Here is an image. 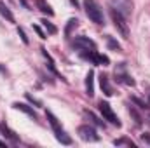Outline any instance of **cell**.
Here are the masks:
<instances>
[{
	"label": "cell",
	"instance_id": "18",
	"mask_svg": "<svg viewBox=\"0 0 150 148\" xmlns=\"http://www.w3.org/2000/svg\"><path fill=\"white\" fill-rule=\"evenodd\" d=\"M77 25H79V21H77L75 18L68 19V25H67V28H65V35H67V37L72 33V30H74V28H77Z\"/></svg>",
	"mask_w": 150,
	"mask_h": 148
},
{
	"label": "cell",
	"instance_id": "12",
	"mask_svg": "<svg viewBox=\"0 0 150 148\" xmlns=\"http://www.w3.org/2000/svg\"><path fill=\"white\" fill-rule=\"evenodd\" d=\"M0 14H2V16H4V18L9 21V23H14V16H12L11 9H9V7H7V5L2 2V0H0Z\"/></svg>",
	"mask_w": 150,
	"mask_h": 148
},
{
	"label": "cell",
	"instance_id": "14",
	"mask_svg": "<svg viewBox=\"0 0 150 148\" xmlns=\"http://www.w3.org/2000/svg\"><path fill=\"white\" fill-rule=\"evenodd\" d=\"M37 5H38V9H40L44 14H47V16H52V14H54V11L51 9L49 4H45V0H37Z\"/></svg>",
	"mask_w": 150,
	"mask_h": 148
},
{
	"label": "cell",
	"instance_id": "27",
	"mask_svg": "<svg viewBox=\"0 0 150 148\" xmlns=\"http://www.w3.org/2000/svg\"><path fill=\"white\" fill-rule=\"evenodd\" d=\"M0 147H5V143H4V141H0Z\"/></svg>",
	"mask_w": 150,
	"mask_h": 148
},
{
	"label": "cell",
	"instance_id": "24",
	"mask_svg": "<svg viewBox=\"0 0 150 148\" xmlns=\"http://www.w3.org/2000/svg\"><path fill=\"white\" fill-rule=\"evenodd\" d=\"M33 30L37 32V35H38L40 38H45V33H44V32L40 30V26H37V25H33Z\"/></svg>",
	"mask_w": 150,
	"mask_h": 148
},
{
	"label": "cell",
	"instance_id": "7",
	"mask_svg": "<svg viewBox=\"0 0 150 148\" xmlns=\"http://www.w3.org/2000/svg\"><path fill=\"white\" fill-rule=\"evenodd\" d=\"M82 58H84V59H89V61H93L94 65H103V66L110 65V59H108V56H105V54H100L98 51H86V52H82Z\"/></svg>",
	"mask_w": 150,
	"mask_h": 148
},
{
	"label": "cell",
	"instance_id": "21",
	"mask_svg": "<svg viewBox=\"0 0 150 148\" xmlns=\"http://www.w3.org/2000/svg\"><path fill=\"white\" fill-rule=\"evenodd\" d=\"M25 96H26V99H28V101H30V103H33V105H35V106H42V101H40V99H37V98H33V96H32V94H30V92H26V94H25Z\"/></svg>",
	"mask_w": 150,
	"mask_h": 148
},
{
	"label": "cell",
	"instance_id": "26",
	"mask_svg": "<svg viewBox=\"0 0 150 148\" xmlns=\"http://www.w3.org/2000/svg\"><path fill=\"white\" fill-rule=\"evenodd\" d=\"M72 2V5H75V7H79V0H70Z\"/></svg>",
	"mask_w": 150,
	"mask_h": 148
},
{
	"label": "cell",
	"instance_id": "23",
	"mask_svg": "<svg viewBox=\"0 0 150 148\" xmlns=\"http://www.w3.org/2000/svg\"><path fill=\"white\" fill-rule=\"evenodd\" d=\"M115 75H117V73H115ZM117 77H120V80H122V82H126L127 85H134V80H133L131 77H127V75H117Z\"/></svg>",
	"mask_w": 150,
	"mask_h": 148
},
{
	"label": "cell",
	"instance_id": "25",
	"mask_svg": "<svg viewBox=\"0 0 150 148\" xmlns=\"http://www.w3.org/2000/svg\"><path fill=\"white\" fill-rule=\"evenodd\" d=\"M142 140H143V143H147V145H150V134H149V132L142 134Z\"/></svg>",
	"mask_w": 150,
	"mask_h": 148
},
{
	"label": "cell",
	"instance_id": "28",
	"mask_svg": "<svg viewBox=\"0 0 150 148\" xmlns=\"http://www.w3.org/2000/svg\"><path fill=\"white\" fill-rule=\"evenodd\" d=\"M149 101H150V96H149Z\"/></svg>",
	"mask_w": 150,
	"mask_h": 148
},
{
	"label": "cell",
	"instance_id": "4",
	"mask_svg": "<svg viewBox=\"0 0 150 148\" xmlns=\"http://www.w3.org/2000/svg\"><path fill=\"white\" fill-rule=\"evenodd\" d=\"M110 5H112L113 11H117L124 18L131 16V12H133V2L131 0H110Z\"/></svg>",
	"mask_w": 150,
	"mask_h": 148
},
{
	"label": "cell",
	"instance_id": "6",
	"mask_svg": "<svg viewBox=\"0 0 150 148\" xmlns=\"http://www.w3.org/2000/svg\"><path fill=\"white\" fill-rule=\"evenodd\" d=\"M72 45H74L75 49H79V51H82V52H86V51H96V44H94V40H91L89 37H75L74 42H72Z\"/></svg>",
	"mask_w": 150,
	"mask_h": 148
},
{
	"label": "cell",
	"instance_id": "13",
	"mask_svg": "<svg viewBox=\"0 0 150 148\" xmlns=\"http://www.w3.org/2000/svg\"><path fill=\"white\" fill-rule=\"evenodd\" d=\"M40 51H42V56H44V58L47 59V63H49V70H51V72H52L54 75H58V77H59L58 70H56V66H54V61H52V58L49 56V52L45 51V47H40Z\"/></svg>",
	"mask_w": 150,
	"mask_h": 148
},
{
	"label": "cell",
	"instance_id": "15",
	"mask_svg": "<svg viewBox=\"0 0 150 148\" xmlns=\"http://www.w3.org/2000/svg\"><path fill=\"white\" fill-rule=\"evenodd\" d=\"M40 23H42V26L45 28V32H47L49 35H54V33L58 32V28H56V26H54L52 23H49L47 19H40Z\"/></svg>",
	"mask_w": 150,
	"mask_h": 148
},
{
	"label": "cell",
	"instance_id": "17",
	"mask_svg": "<svg viewBox=\"0 0 150 148\" xmlns=\"http://www.w3.org/2000/svg\"><path fill=\"white\" fill-rule=\"evenodd\" d=\"M86 115H87V117H89V118L93 120V124H96V125H100V127H105V122H103L101 118H98V117H96V115H94L93 111L86 110Z\"/></svg>",
	"mask_w": 150,
	"mask_h": 148
},
{
	"label": "cell",
	"instance_id": "22",
	"mask_svg": "<svg viewBox=\"0 0 150 148\" xmlns=\"http://www.w3.org/2000/svg\"><path fill=\"white\" fill-rule=\"evenodd\" d=\"M18 33H19V37H21V40H23V44H26V45L30 44V40H28V37H26V33H25V30H23V28H19V26H18Z\"/></svg>",
	"mask_w": 150,
	"mask_h": 148
},
{
	"label": "cell",
	"instance_id": "8",
	"mask_svg": "<svg viewBox=\"0 0 150 148\" xmlns=\"http://www.w3.org/2000/svg\"><path fill=\"white\" fill-rule=\"evenodd\" d=\"M77 132L84 141H89V143H94V141L100 140V136H98V132H96V129L93 125H80L77 129Z\"/></svg>",
	"mask_w": 150,
	"mask_h": 148
},
{
	"label": "cell",
	"instance_id": "2",
	"mask_svg": "<svg viewBox=\"0 0 150 148\" xmlns=\"http://www.w3.org/2000/svg\"><path fill=\"white\" fill-rule=\"evenodd\" d=\"M45 117H47V120H49V124H51V127H52V131H54L56 140H58L61 145H72V138H70V136L63 131V127L59 125L58 118H56L51 111H47V113H45Z\"/></svg>",
	"mask_w": 150,
	"mask_h": 148
},
{
	"label": "cell",
	"instance_id": "9",
	"mask_svg": "<svg viewBox=\"0 0 150 148\" xmlns=\"http://www.w3.org/2000/svg\"><path fill=\"white\" fill-rule=\"evenodd\" d=\"M86 94L89 98L94 96V72L93 70H89L86 75Z\"/></svg>",
	"mask_w": 150,
	"mask_h": 148
},
{
	"label": "cell",
	"instance_id": "3",
	"mask_svg": "<svg viewBox=\"0 0 150 148\" xmlns=\"http://www.w3.org/2000/svg\"><path fill=\"white\" fill-rule=\"evenodd\" d=\"M100 111H101V117H103V120H108L110 124L113 125H117V127H120L122 124H120V120H119V117L115 115V111L112 110V106H110V103H107V101H100Z\"/></svg>",
	"mask_w": 150,
	"mask_h": 148
},
{
	"label": "cell",
	"instance_id": "16",
	"mask_svg": "<svg viewBox=\"0 0 150 148\" xmlns=\"http://www.w3.org/2000/svg\"><path fill=\"white\" fill-rule=\"evenodd\" d=\"M0 131H2V132L7 136V138H11L12 141H18V136H16V134H14V132H12V131H11L7 125H5V124H2V125H0Z\"/></svg>",
	"mask_w": 150,
	"mask_h": 148
},
{
	"label": "cell",
	"instance_id": "1",
	"mask_svg": "<svg viewBox=\"0 0 150 148\" xmlns=\"http://www.w3.org/2000/svg\"><path fill=\"white\" fill-rule=\"evenodd\" d=\"M84 9H86L87 18H89L93 23H96V25H105L103 11H101V7L98 5L96 0H84Z\"/></svg>",
	"mask_w": 150,
	"mask_h": 148
},
{
	"label": "cell",
	"instance_id": "10",
	"mask_svg": "<svg viewBox=\"0 0 150 148\" xmlns=\"http://www.w3.org/2000/svg\"><path fill=\"white\" fill-rule=\"evenodd\" d=\"M16 110H19V111H23V113H26L28 117H32L33 120H37V113H35V110L30 106V105H26V103H14L12 105Z\"/></svg>",
	"mask_w": 150,
	"mask_h": 148
},
{
	"label": "cell",
	"instance_id": "20",
	"mask_svg": "<svg viewBox=\"0 0 150 148\" xmlns=\"http://www.w3.org/2000/svg\"><path fill=\"white\" fill-rule=\"evenodd\" d=\"M107 40H108V47H110V49H115V51H122L120 44H119V42H115V40H113V38L110 37V35L107 37Z\"/></svg>",
	"mask_w": 150,
	"mask_h": 148
},
{
	"label": "cell",
	"instance_id": "5",
	"mask_svg": "<svg viewBox=\"0 0 150 148\" xmlns=\"http://www.w3.org/2000/svg\"><path fill=\"white\" fill-rule=\"evenodd\" d=\"M112 19H113V25H115V28L119 30V33H120L124 38H129V28H127L126 18H124L122 14H119L117 11H113V9H112Z\"/></svg>",
	"mask_w": 150,
	"mask_h": 148
},
{
	"label": "cell",
	"instance_id": "19",
	"mask_svg": "<svg viewBox=\"0 0 150 148\" xmlns=\"http://www.w3.org/2000/svg\"><path fill=\"white\" fill-rule=\"evenodd\" d=\"M113 145H117V147H120V145H127V147H131V148H136V143H133V141H131V140H127V138L115 140V141H113Z\"/></svg>",
	"mask_w": 150,
	"mask_h": 148
},
{
	"label": "cell",
	"instance_id": "11",
	"mask_svg": "<svg viewBox=\"0 0 150 148\" xmlns=\"http://www.w3.org/2000/svg\"><path fill=\"white\" fill-rule=\"evenodd\" d=\"M100 85H101V91L105 92V96H112L113 91H112V85H110V80L105 73L100 75Z\"/></svg>",
	"mask_w": 150,
	"mask_h": 148
}]
</instances>
